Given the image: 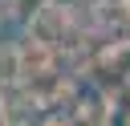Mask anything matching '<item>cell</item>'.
<instances>
[{"instance_id": "cell-1", "label": "cell", "mask_w": 130, "mask_h": 126, "mask_svg": "<svg viewBox=\"0 0 130 126\" xmlns=\"http://www.w3.org/2000/svg\"><path fill=\"white\" fill-rule=\"evenodd\" d=\"M0 126H4V102H0Z\"/></svg>"}, {"instance_id": "cell-2", "label": "cell", "mask_w": 130, "mask_h": 126, "mask_svg": "<svg viewBox=\"0 0 130 126\" xmlns=\"http://www.w3.org/2000/svg\"><path fill=\"white\" fill-rule=\"evenodd\" d=\"M4 126H24V122H4Z\"/></svg>"}]
</instances>
